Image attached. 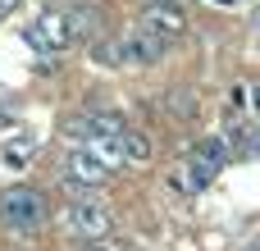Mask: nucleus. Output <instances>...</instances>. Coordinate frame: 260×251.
I'll return each mask as SVG.
<instances>
[{"label":"nucleus","mask_w":260,"mask_h":251,"mask_svg":"<svg viewBox=\"0 0 260 251\" xmlns=\"http://www.w3.org/2000/svg\"><path fill=\"white\" fill-rule=\"evenodd\" d=\"M238 151H242V155H256L260 151V133H238Z\"/></svg>","instance_id":"12"},{"label":"nucleus","mask_w":260,"mask_h":251,"mask_svg":"<svg viewBox=\"0 0 260 251\" xmlns=\"http://www.w3.org/2000/svg\"><path fill=\"white\" fill-rule=\"evenodd\" d=\"M219 5H233V0H219Z\"/></svg>","instance_id":"17"},{"label":"nucleus","mask_w":260,"mask_h":251,"mask_svg":"<svg viewBox=\"0 0 260 251\" xmlns=\"http://www.w3.org/2000/svg\"><path fill=\"white\" fill-rule=\"evenodd\" d=\"M9 123H14V119H9V114H5V110H0V128H9Z\"/></svg>","instance_id":"14"},{"label":"nucleus","mask_w":260,"mask_h":251,"mask_svg":"<svg viewBox=\"0 0 260 251\" xmlns=\"http://www.w3.org/2000/svg\"><path fill=\"white\" fill-rule=\"evenodd\" d=\"M224 165H229V146H224L219 137H201V142L187 151V160H183V169H187V178H192L197 192H206V187L219 178Z\"/></svg>","instance_id":"3"},{"label":"nucleus","mask_w":260,"mask_h":251,"mask_svg":"<svg viewBox=\"0 0 260 251\" xmlns=\"http://www.w3.org/2000/svg\"><path fill=\"white\" fill-rule=\"evenodd\" d=\"M169 187H174V192H197V187H192V178H187V169H183V165H178V169H174V174H169Z\"/></svg>","instance_id":"11"},{"label":"nucleus","mask_w":260,"mask_h":251,"mask_svg":"<svg viewBox=\"0 0 260 251\" xmlns=\"http://www.w3.org/2000/svg\"><path fill=\"white\" fill-rule=\"evenodd\" d=\"M142 27L146 32H155V37H183L187 32V9L178 5V0H151L146 9H142Z\"/></svg>","instance_id":"5"},{"label":"nucleus","mask_w":260,"mask_h":251,"mask_svg":"<svg viewBox=\"0 0 260 251\" xmlns=\"http://www.w3.org/2000/svg\"><path fill=\"white\" fill-rule=\"evenodd\" d=\"M69 229H73L78 238L101 242V238H110V233H114V219H110V210H105V206H96V201H78V206L69 210Z\"/></svg>","instance_id":"7"},{"label":"nucleus","mask_w":260,"mask_h":251,"mask_svg":"<svg viewBox=\"0 0 260 251\" xmlns=\"http://www.w3.org/2000/svg\"><path fill=\"white\" fill-rule=\"evenodd\" d=\"M110 174H114V169H105L87 146H78V151H69V155H64V178H69L73 187H82V192H87V187H101Z\"/></svg>","instance_id":"6"},{"label":"nucleus","mask_w":260,"mask_h":251,"mask_svg":"<svg viewBox=\"0 0 260 251\" xmlns=\"http://www.w3.org/2000/svg\"><path fill=\"white\" fill-rule=\"evenodd\" d=\"M69 133L96 142V137H123L128 123H123V114H110L105 110V114H78V119H69Z\"/></svg>","instance_id":"8"},{"label":"nucleus","mask_w":260,"mask_h":251,"mask_svg":"<svg viewBox=\"0 0 260 251\" xmlns=\"http://www.w3.org/2000/svg\"><path fill=\"white\" fill-rule=\"evenodd\" d=\"M32 155H37V142H32V137H18V142H9V146H5V165H9V169L32 165Z\"/></svg>","instance_id":"10"},{"label":"nucleus","mask_w":260,"mask_h":251,"mask_svg":"<svg viewBox=\"0 0 260 251\" xmlns=\"http://www.w3.org/2000/svg\"><path fill=\"white\" fill-rule=\"evenodd\" d=\"M23 41H27L32 50H41V55H59V50L73 46V23H69V14H59V9H46V14H37V18L23 27Z\"/></svg>","instance_id":"2"},{"label":"nucleus","mask_w":260,"mask_h":251,"mask_svg":"<svg viewBox=\"0 0 260 251\" xmlns=\"http://www.w3.org/2000/svg\"><path fill=\"white\" fill-rule=\"evenodd\" d=\"M119 50H123V55H119V64H137V69H146V64H160V59H165L169 41H165V37H155V32H146V27L137 23V27L119 41Z\"/></svg>","instance_id":"4"},{"label":"nucleus","mask_w":260,"mask_h":251,"mask_svg":"<svg viewBox=\"0 0 260 251\" xmlns=\"http://www.w3.org/2000/svg\"><path fill=\"white\" fill-rule=\"evenodd\" d=\"M0 224L14 238H37L46 224V201L37 187H5L0 192Z\"/></svg>","instance_id":"1"},{"label":"nucleus","mask_w":260,"mask_h":251,"mask_svg":"<svg viewBox=\"0 0 260 251\" xmlns=\"http://www.w3.org/2000/svg\"><path fill=\"white\" fill-rule=\"evenodd\" d=\"M18 5H23V0H0V14H14Z\"/></svg>","instance_id":"13"},{"label":"nucleus","mask_w":260,"mask_h":251,"mask_svg":"<svg viewBox=\"0 0 260 251\" xmlns=\"http://www.w3.org/2000/svg\"><path fill=\"white\" fill-rule=\"evenodd\" d=\"M119 146H123V160H128V165H146V160L155 155V146H151V137H146L142 128H128V133L119 137Z\"/></svg>","instance_id":"9"},{"label":"nucleus","mask_w":260,"mask_h":251,"mask_svg":"<svg viewBox=\"0 0 260 251\" xmlns=\"http://www.w3.org/2000/svg\"><path fill=\"white\" fill-rule=\"evenodd\" d=\"M251 96H256V110H260V82H256V91H251Z\"/></svg>","instance_id":"16"},{"label":"nucleus","mask_w":260,"mask_h":251,"mask_svg":"<svg viewBox=\"0 0 260 251\" xmlns=\"http://www.w3.org/2000/svg\"><path fill=\"white\" fill-rule=\"evenodd\" d=\"M251 27H256V32H260V9H256V14H251Z\"/></svg>","instance_id":"15"}]
</instances>
